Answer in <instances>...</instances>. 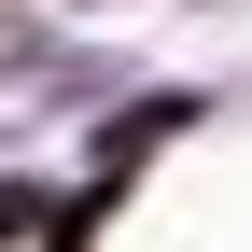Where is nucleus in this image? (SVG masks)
Instances as JSON below:
<instances>
[{
	"mask_svg": "<svg viewBox=\"0 0 252 252\" xmlns=\"http://www.w3.org/2000/svg\"><path fill=\"white\" fill-rule=\"evenodd\" d=\"M14 70H42V28H28L14 0H0V84H14Z\"/></svg>",
	"mask_w": 252,
	"mask_h": 252,
	"instance_id": "f257e3e1",
	"label": "nucleus"
},
{
	"mask_svg": "<svg viewBox=\"0 0 252 252\" xmlns=\"http://www.w3.org/2000/svg\"><path fill=\"white\" fill-rule=\"evenodd\" d=\"M42 210H56L42 182H0V238H42Z\"/></svg>",
	"mask_w": 252,
	"mask_h": 252,
	"instance_id": "f03ea898",
	"label": "nucleus"
}]
</instances>
